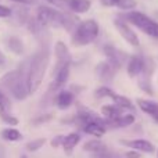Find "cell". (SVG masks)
<instances>
[{"label": "cell", "instance_id": "6da1fadb", "mask_svg": "<svg viewBox=\"0 0 158 158\" xmlns=\"http://www.w3.org/2000/svg\"><path fill=\"white\" fill-rule=\"evenodd\" d=\"M49 61H50V52L47 49V46L38 50L33 54V57L29 60V68H28V89H29V94L35 93L40 87L44 75H46L47 67H49Z\"/></svg>", "mask_w": 158, "mask_h": 158}, {"label": "cell", "instance_id": "7a4b0ae2", "mask_svg": "<svg viewBox=\"0 0 158 158\" xmlns=\"http://www.w3.org/2000/svg\"><path fill=\"white\" fill-rule=\"evenodd\" d=\"M118 18L123 19L129 25H133L135 28L140 29L150 38L158 39V22L146 14L140 13V11H125L123 14H119Z\"/></svg>", "mask_w": 158, "mask_h": 158}, {"label": "cell", "instance_id": "3957f363", "mask_svg": "<svg viewBox=\"0 0 158 158\" xmlns=\"http://www.w3.org/2000/svg\"><path fill=\"white\" fill-rule=\"evenodd\" d=\"M98 33H100V27L94 19L82 21L72 32V44L78 47L87 46L97 39Z\"/></svg>", "mask_w": 158, "mask_h": 158}, {"label": "cell", "instance_id": "277c9868", "mask_svg": "<svg viewBox=\"0 0 158 158\" xmlns=\"http://www.w3.org/2000/svg\"><path fill=\"white\" fill-rule=\"evenodd\" d=\"M28 68H29V60L24 61L21 65L17 68V77L14 82L13 87H11V94L17 98V100H24L27 96L29 94V89H28Z\"/></svg>", "mask_w": 158, "mask_h": 158}, {"label": "cell", "instance_id": "5b68a950", "mask_svg": "<svg viewBox=\"0 0 158 158\" xmlns=\"http://www.w3.org/2000/svg\"><path fill=\"white\" fill-rule=\"evenodd\" d=\"M36 19L43 28H63V11L54 10L47 6H40L38 8Z\"/></svg>", "mask_w": 158, "mask_h": 158}, {"label": "cell", "instance_id": "8992f818", "mask_svg": "<svg viewBox=\"0 0 158 158\" xmlns=\"http://www.w3.org/2000/svg\"><path fill=\"white\" fill-rule=\"evenodd\" d=\"M103 53L106 54L107 61H108L117 71L125 63H128V60H129L128 54H125L123 52H121L119 49H117V47L112 46V44H106V46L103 47Z\"/></svg>", "mask_w": 158, "mask_h": 158}, {"label": "cell", "instance_id": "52a82bcc", "mask_svg": "<svg viewBox=\"0 0 158 158\" xmlns=\"http://www.w3.org/2000/svg\"><path fill=\"white\" fill-rule=\"evenodd\" d=\"M114 27L117 28L118 33L122 36V39L126 42V43H129L133 47L139 46V38H137L136 32L132 29L131 25H129L128 22H125L121 18H117V19H114Z\"/></svg>", "mask_w": 158, "mask_h": 158}, {"label": "cell", "instance_id": "ba28073f", "mask_svg": "<svg viewBox=\"0 0 158 158\" xmlns=\"http://www.w3.org/2000/svg\"><path fill=\"white\" fill-rule=\"evenodd\" d=\"M54 53H56V60H57V63H56V68H54L53 74L58 72L61 68H64V67L71 65V54H69V50L64 42H57V43H56Z\"/></svg>", "mask_w": 158, "mask_h": 158}, {"label": "cell", "instance_id": "9c48e42d", "mask_svg": "<svg viewBox=\"0 0 158 158\" xmlns=\"http://www.w3.org/2000/svg\"><path fill=\"white\" fill-rule=\"evenodd\" d=\"M146 64V57L140 54H135L132 57H129L128 63H126V71L131 78H137L142 75L143 69H144Z\"/></svg>", "mask_w": 158, "mask_h": 158}, {"label": "cell", "instance_id": "30bf717a", "mask_svg": "<svg viewBox=\"0 0 158 158\" xmlns=\"http://www.w3.org/2000/svg\"><path fill=\"white\" fill-rule=\"evenodd\" d=\"M121 144L128 146V147L133 148V150L139 151V153H147V154H153L156 151L153 143H150L148 140L144 139H135V140H121Z\"/></svg>", "mask_w": 158, "mask_h": 158}, {"label": "cell", "instance_id": "8fae6325", "mask_svg": "<svg viewBox=\"0 0 158 158\" xmlns=\"http://www.w3.org/2000/svg\"><path fill=\"white\" fill-rule=\"evenodd\" d=\"M135 122V117L132 114H123L121 117L115 118V119H106L104 118V126L111 129H119V128H126L131 126Z\"/></svg>", "mask_w": 158, "mask_h": 158}, {"label": "cell", "instance_id": "7c38bea8", "mask_svg": "<svg viewBox=\"0 0 158 158\" xmlns=\"http://www.w3.org/2000/svg\"><path fill=\"white\" fill-rule=\"evenodd\" d=\"M96 72H97L100 81H103L104 83H108V82H111L112 79H114L117 69H115L108 61H104V63H100L96 67Z\"/></svg>", "mask_w": 158, "mask_h": 158}, {"label": "cell", "instance_id": "4fadbf2b", "mask_svg": "<svg viewBox=\"0 0 158 158\" xmlns=\"http://www.w3.org/2000/svg\"><path fill=\"white\" fill-rule=\"evenodd\" d=\"M137 106L144 114L150 115L154 121L158 123V103L147 98H137Z\"/></svg>", "mask_w": 158, "mask_h": 158}, {"label": "cell", "instance_id": "5bb4252c", "mask_svg": "<svg viewBox=\"0 0 158 158\" xmlns=\"http://www.w3.org/2000/svg\"><path fill=\"white\" fill-rule=\"evenodd\" d=\"M75 94L71 90H61L57 96H56V106L60 110H67L74 104Z\"/></svg>", "mask_w": 158, "mask_h": 158}, {"label": "cell", "instance_id": "9a60e30c", "mask_svg": "<svg viewBox=\"0 0 158 158\" xmlns=\"http://www.w3.org/2000/svg\"><path fill=\"white\" fill-rule=\"evenodd\" d=\"M69 67H64V68H61L58 72H56L54 74V81H53L52 86H50V90H60L61 87L65 86V83L68 82V78H69Z\"/></svg>", "mask_w": 158, "mask_h": 158}, {"label": "cell", "instance_id": "2e32d148", "mask_svg": "<svg viewBox=\"0 0 158 158\" xmlns=\"http://www.w3.org/2000/svg\"><path fill=\"white\" fill-rule=\"evenodd\" d=\"M90 0H68V10L75 14H85L90 10Z\"/></svg>", "mask_w": 158, "mask_h": 158}, {"label": "cell", "instance_id": "e0dca14e", "mask_svg": "<svg viewBox=\"0 0 158 158\" xmlns=\"http://www.w3.org/2000/svg\"><path fill=\"white\" fill-rule=\"evenodd\" d=\"M82 131H83L85 133L92 135V136H94V137H101V136H104L107 129H106V126H104V122H96L94 121V122L86 123Z\"/></svg>", "mask_w": 158, "mask_h": 158}, {"label": "cell", "instance_id": "ac0fdd59", "mask_svg": "<svg viewBox=\"0 0 158 158\" xmlns=\"http://www.w3.org/2000/svg\"><path fill=\"white\" fill-rule=\"evenodd\" d=\"M81 142V135L77 132H72V133L67 135L64 137V143H63V148L67 154H71L74 151V148L78 146V143Z\"/></svg>", "mask_w": 158, "mask_h": 158}, {"label": "cell", "instance_id": "d6986e66", "mask_svg": "<svg viewBox=\"0 0 158 158\" xmlns=\"http://www.w3.org/2000/svg\"><path fill=\"white\" fill-rule=\"evenodd\" d=\"M101 115H103V118H106V119H115V118L123 115V110L114 106V104H108V106L101 107Z\"/></svg>", "mask_w": 158, "mask_h": 158}, {"label": "cell", "instance_id": "ffe728a7", "mask_svg": "<svg viewBox=\"0 0 158 158\" xmlns=\"http://www.w3.org/2000/svg\"><path fill=\"white\" fill-rule=\"evenodd\" d=\"M108 98H111V100H112L114 106L119 107V108H122V110H133L135 108L133 104H132V101L129 100L128 97L121 96V94H118V93H115V92H112L111 96H110Z\"/></svg>", "mask_w": 158, "mask_h": 158}, {"label": "cell", "instance_id": "44dd1931", "mask_svg": "<svg viewBox=\"0 0 158 158\" xmlns=\"http://www.w3.org/2000/svg\"><path fill=\"white\" fill-rule=\"evenodd\" d=\"M83 150L87 151V153H92V154H97V153H103V151H107V146L104 144L101 140L98 139H93L89 140L83 144Z\"/></svg>", "mask_w": 158, "mask_h": 158}, {"label": "cell", "instance_id": "7402d4cb", "mask_svg": "<svg viewBox=\"0 0 158 158\" xmlns=\"http://www.w3.org/2000/svg\"><path fill=\"white\" fill-rule=\"evenodd\" d=\"M0 137L4 142H18L22 139V133L15 128H6L0 132Z\"/></svg>", "mask_w": 158, "mask_h": 158}, {"label": "cell", "instance_id": "603a6c76", "mask_svg": "<svg viewBox=\"0 0 158 158\" xmlns=\"http://www.w3.org/2000/svg\"><path fill=\"white\" fill-rule=\"evenodd\" d=\"M8 49L14 53V54H22L24 53V43L19 38H15V36H11L8 39Z\"/></svg>", "mask_w": 158, "mask_h": 158}, {"label": "cell", "instance_id": "cb8c5ba5", "mask_svg": "<svg viewBox=\"0 0 158 158\" xmlns=\"http://www.w3.org/2000/svg\"><path fill=\"white\" fill-rule=\"evenodd\" d=\"M11 101L3 90H0V114H10Z\"/></svg>", "mask_w": 158, "mask_h": 158}, {"label": "cell", "instance_id": "d4e9b609", "mask_svg": "<svg viewBox=\"0 0 158 158\" xmlns=\"http://www.w3.org/2000/svg\"><path fill=\"white\" fill-rule=\"evenodd\" d=\"M46 144V139L44 137H40V139H35V140H31V142H28L27 144H25V148H27L28 151H38L39 148H42L43 146Z\"/></svg>", "mask_w": 158, "mask_h": 158}, {"label": "cell", "instance_id": "484cf974", "mask_svg": "<svg viewBox=\"0 0 158 158\" xmlns=\"http://www.w3.org/2000/svg\"><path fill=\"white\" fill-rule=\"evenodd\" d=\"M117 7H119L121 10H125V11H132L136 7V0H119Z\"/></svg>", "mask_w": 158, "mask_h": 158}, {"label": "cell", "instance_id": "4316f807", "mask_svg": "<svg viewBox=\"0 0 158 158\" xmlns=\"http://www.w3.org/2000/svg\"><path fill=\"white\" fill-rule=\"evenodd\" d=\"M0 119H2L6 125H10V126H15V125H18V122H19L18 118L11 114H0Z\"/></svg>", "mask_w": 158, "mask_h": 158}, {"label": "cell", "instance_id": "83f0119b", "mask_svg": "<svg viewBox=\"0 0 158 158\" xmlns=\"http://www.w3.org/2000/svg\"><path fill=\"white\" fill-rule=\"evenodd\" d=\"M112 92H114V90H111L108 86H101V87H98V89L96 90L94 96L97 98H106V97H110Z\"/></svg>", "mask_w": 158, "mask_h": 158}, {"label": "cell", "instance_id": "f1b7e54d", "mask_svg": "<svg viewBox=\"0 0 158 158\" xmlns=\"http://www.w3.org/2000/svg\"><path fill=\"white\" fill-rule=\"evenodd\" d=\"M54 7L61 8V10H68V0H46Z\"/></svg>", "mask_w": 158, "mask_h": 158}, {"label": "cell", "instance_id": "f546056e", "mask_svg": "<svg viewBox=\"0 0 158 158\" xmlns=\"http://www.w3.org/2000/svg\"><path fill=\"white\" fill-rule=\"evenodd\" d=\"M64 135H58V136H56V137H53L52 139V142H50V144H52V147L53 148H58L61 146L63 147V143H64Z\"/></svg>", "mask_w": 158, "mask_h": 158}, {"label": "cell", "instance_id": "4dcf8cb0", "mask_svg": "<svg viewBox=\"0 0 158 158\" xmlns=\"http://www.w3.org/2000/svg\"><path fill=\"white\" fill-rule=\"evenodd\" d=\"M13 14V8L7 7L4 4H0V18H7Z\"/></svg>", "mask_w": 158, "mask_h": 158}, {"label": "cell", "instance_id": "1f68e13d", "mask_svg": "<svg viewBox=\"0 0 158 158\" xmlns=\"http://www.w3.org/2000/svg\"><path fill=\"white\" fill-rule=\"evenodd\" d=\"M52 118H53L52 114H46V115H42V117H38L36 119H33L32 123L33 125H40V123H44V122H47V121H50Z\"/></svg>", "mask_w": 158, "mask_h": 158}, {"label": "cell", "instance_id": "d6a6232c", "mask_svg": "<svg viewBox=\"0 0 158 158\" xmlns=\"http://www.w3.org/2000/svg\"><path fill=\"white\" fill-rule=\"evenodd\" d=\"M125 157L126 158H142V154L136 150H131V151H126L125 153Z\"/></svg>", "mask_w": 158, "mask_h": 158}, {"label": "cell", "instance_id": "836d02e7", "mask_svg": "<svg viewBox=\"0 0 158 158\" xmlns=\"http://www.w3.org/2000/svg\"><path fill=\"white\" fill-rule=\"evenodd\" d=\"M119 0H100V3L106 7H112V6H117Z\"/></svg>", "mask_w": 158, "mask_h": 158}, {"label": "cell", "instance_id": "e575fe53", "mask_svg": "<svg viewBox=\"0 0 158 158\" xmlns=\"http://www.w3.org/2000/svg\"><path fill=\"white\" fill-rule=\"evenodd\" d=\"M13 2L19 3V4H27V6H29V4H36V3H38V0H13Z\"/></svg>", "mask_w": 158, "mask_h": 158}, {"label": "cell", "instance_id": "d590c367", "mask_svg": "<svg viewBox=\"0 0 158 158\" xmlns=\"http://www.w3.org/2000/svg\"><path fill=\"white\" fill-rule=\"evenodd\" d=\"M6 64V57H4V54L2 53V50H0V67H3Z\"/></svg>", "mask_w": 158, "mask_h": 158}, {"label": "cell", "instance_id": "8d00e7d4", "mask_svg": "<svg viewBox=\"0 0 158 158\" xmlns=\"http://www.w3.org/2000/svg\"><path fill=\"white\" fill-rule=\"evenodd\" d=\"M19 158H28V157H27V156H25V154H22V156H21V157H19Z\"/></svg>", "mask_w": 158, "mask_h": 158}, {"label": "cell", "instance_id": "74e56055", "mask_svg": "<svg viewBox=\"0 0 158 158\" xmlns=\"http://www.w3.org/2000/svg\"><path fill=\"white\" fill-rule=\"evenodd\" d=\"M111 158H119V157H115V156H114V157H111Z\"/></svg>", "mask_w": 158, "mask_h": 158}, {"label": "cell", "instance_id": "f35d334b", "mask_svg": "<svg viewBox=\"0 0 158 158\" xmlns=\"http://www.w3.org/2000/svg\"><path fill=\"white\" fill-rule=\"evenodd\" d=\"M157 158H158V150H157Z\"/></svg>", "mask_w": 158, "mask_h": 158}]
</instances>
